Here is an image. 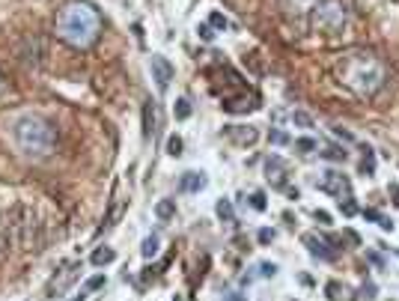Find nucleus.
Returning <instances> with one entry per match:
<instances>
[{"mask_svg": "<svg viewBox=\"0 0 399 301\" xmlns=\"http://www.w3.org/2000/svg\"><path fill=\"white\" fill-rule=\"evenodd\" d=\"M337 78H340V84L349 87L354 96L370 99V96H376V93L384 87L387 72H384V63H381L376 54H370V51H352V54H346V57L340 60Z\"/></svg>", "mask_w": 399, "mask_h": 301, "instance_id": "obj_1", "label": "nucleus"}, {"mask_svg": "<svg viewBox=\"0 0 399 301\" xmlns=\"http://www.w3.org/2000/svg\"><path fill=\"white\" fill-rule=\"evenodd\" d=\"M101 33V15L93 3L75 0L66 3L57 15V36L71 48H90Z\"/></svg>", "mask_w": 399, "mask_h": 301, "instance_id": "obj_2", "label": "nucleus"}, {"mask_svg": "<svg viewBox=\"0 0 399 301\" xmlns=\"http://www.w3.org/2000/svg\"><path fill=\"white\" fill-rule=\"evenodd\" d=\"M12 143L18 146V152L33 158V161H42L54 152L57 146V131L48 120L36 117V114H21L12 120Z\"/></svg>", "mask_w": 399, "mask_h": 301, "instance_id": "obj_3", "label": "nucleus"}, {"mask_svg": "<svg viewBox=\"0 0 399 301\" xmlns=\"http://www.w3.org/2000/svg\"><path fill=\"white\" fill-rule=\"evenodd\" d=\"M346 21H349V9L343 0H319V6L310 15V24L319 33H340Z\"/></svg>", "mask_w": 399, "mask_h": 301, "instance_id": "obj_4", "label": "nucleus"}, {"mask_svg": "<svg viewBox=\"0 0 399 301\" xmlns=\"http://www.w3.org/2000/svg\"><path fill=\"white\" fill-rule=\"evenodd\" d=\"M316 188H319V191H325V194H334L337 200L352 197V182H349L343 173H337V170H325V173L316 179Z\"/></svg>", "mask_w": 399, "mask_h": 301, "instance_id": "obj_5", "label": "nucleus"}, {"mask_svg": "<svg viewBox=\"0 0 399 301\" xmlns=\"http://www.w3.org/2000/svg\"><path fill=\"white\" fill-rule=\"evenodd\" d=\"M149 72H152V81H155V87H158L161 93L170 87L173 75H176L173 63H170L167 57H161V54H152V57H149Z\"/></svg>", "mask_w": 399, "mask_h": 301, "instance_id": "obj_6", "label": "nucleus"}, {"mask_svg": "<svg viewBox=\"0 0 399 301\" xmlns=\"http://www.w3.org/2000/svg\"><path fill=\"white\" fill-rule=\"evenodd\" d=\"M286 173H289V164L280 158V155H268L265 158V176L274 188H283L286 185Z\"/></svg>", "mask_w": 399, "mask_h": 301, "instance_id": "obj_7", "label": "nucleus"}, {"mask_svg": "<svg viewBox=\"0 0 399 301\" xmlns=\"http://www.w3.org/2000/svg\"><path fill=\"white\" fill-rule=\"evenodd\" d=\"M304 248L313 253V256H322V259H334L337 256V251H331V242L328 239H322V236H316V233H304Z\"/></svg>", "mask_w": 399, "mask_h": 301, "instance_id": "obj_8", "label": "nucleus"}, {"mask_svg": "<svg viewBox=\"0 0 399 301\" xmlns=\"http://www.w3.org/2000/svg\"><path fill=\"white\" fill-rule=\"evenodd\" d=\"M319 6V0H280V9L289 15V18H304V15H313V9Z\"/></svg>", "mask_w": 399, "mask_h": 301, "instance_id": "obj_9", "label": "nucleus"}, {"mask_svg": "<svg viewBox=\"0 0 399 301\" xmlns=\"http://www.w3.org/2000/svg\"><path fill=\"white\" fill-rule=\"evenodd\" d=\"M227 134L238 143V146H253L259 137V131L253 128V125H227Z\"/></svg>", "mask_w": 399, "mask_h": 301, "instance_id": "obj_10", "label": "nucleus"}, {"mask_svg": "<svg viewBox=\"0 0 399 301\" xmlns=\"http://www.w3.org/2000/svg\"><path fill=\"white\" fill-rule=\"evenodd\" d=\"M78 272H81V262H71V266L66 269V275H60V277H54V280L48 283V289H45V292H48V295H54V292H63V289H66V286H69L71 280H75V277H78Z\"/></svg>", "mask_w": 399, "mask_h": 301, "instance_id": "obj_11", "label": "nucleus"}, {"mask_svg": "<svg viewBox=\"0 0 399 301\" xmlns=\"http://www.w3.org/2000/svg\"><path fill=\"white\" fill-rule=\"evenodd\" d=\"M257 107V99H247V96H241V99H227L224 101V110L227 114H247V110H253Z\"/></svg>", "mask_w": 399, "mask_h": 301, "instance_id": "obj_12", "label": "nucleus"}, {"mask_svg": "<svg viewBox=\"0 0 399 301\" xmlns=\"http://www.w3.org/2000/svg\"><path fill=\"white\" fill-rule=\"evenodd\" d=\"M179 188H182V191H203V188H206V176L203 173H185L182 176V182H179Z\"/></svg>", "mask_w": 399, "mask_h": 301, "instance_id": "obj_13", "label": "nucleus"}, {"mask_svg": "<svg viewBox=\"0 0 399 301\" xmlns=\"http://www.w3.org/2000/svg\"><path fill=\"white\" fill-rule=\"evenodd\" d=\"M155 215H158V221H170L176 215V200H161L155 206Z\"/></svg>", "mask_w": 399, "mask_h": 301, "instance_id": "obj_14", "label": "nucleus"}, {"mask_svg": "<svg viewBox=\"0 0 399 301\" xmlns=\"http://www.w3.org/2000/svg\"><path fill=\"white\" fill-rule=\"evenodd\" d=\"M117 259V253L111 251V248H98V251H93V262L95 266H107V262H114Z\"/></svg>", "mask_w": 399, "mask_h": 301, "instance_id": "obj_15", "label": "nucleus"}, {"mask_svg": "<svg viewBox=\"0 0 399 301\" xmlns=\"http://www.w3.org/2000/svg\"><path fill=\"white\" fill-rule=\"evenodd\" d=\"M140 253L146 256V259H152V256L158 253V236H155V233H152V236H146V239H143V248H140Z\"/></svg>", "mask_w": 399, "mask_h": 301, "instance_id": "obj_16", "label": "nucleus"}, {"mask_svg": "<svg viewBox=\"0 0 399 301\" xmlns=\"http://www.w3.org/2000/svg\"><path fill=\"white\" fill-rule=\"evenodd\" d=\"M328 295H331V301H352V298H349V289H346V286H340L337 280H331V283H328Z\"/></svg>", "mask_w": 399, "mask_h": 301, "instance_id": "obj_17", "label": "nucleus"}, {"mask_svg": "<svg viewBox=\"0 0 399 301\" xmlns=\"http://www.w3.org/2000/svg\"><path fill=\"white\" fill-rule=\"evenodd\" d=\"M364 218H367V221H376L381 230H390V227H393V224H390V221H387V218H384L378 209H364Z\"/></svg>", "mask_w": 399, "mask_h": 301, "instance_id": "obj_18", "label": "nucleus"}, {"mask_svg": "<svg viewBox=\"0 0 399 301\" xmlns=\"http://www.w3.org/2000/svg\"><path fill=\"white\" fill-rule=\"evenodd\" d=\"M313 149H316V140H313V137H298V140H295V152L310 155Z\"/></svg>", "mask_w": 399, "mask_h": 301, "instance_id": "obj_19", "label": "nucleus"}, {"mask_svg": "<svg viewBox=\"0 0 399 301\" xmlns=\"http://www.w3.org/2000/svg\"><path fill=\"white\" fill-rule=\"evenodd\" d=\"M167 155H173V158H179L182 155V137H167Z\"/></svg>", "mask_w": 399, "mask_h": 301, "instance_id": "obj_20", "label": "nucleus"}, {"mask_svg": "<svg viewBox=\"0 0 399 301\" xmlns=\"http://www.w3.org/2000/svg\"><path fill=\"white\" fill-rule=\"evenodd\" d=\"M328 161H346V149H340V146H325V152H322Z\"/></svg>", "mask_w": 399, "mask_h": 301, "instance_id": "obj_21", "label": "nucleus"}, {"mask_svg": "<svg viewBox=\"0 0 399 301\" xmlns=\"http://www.w3.org/2000/svg\"><path fill=\"white\" fill-rule=\"evenodd\" d=\"M191 117V101L188 99H179L176 101V120H188Z\"/></svg>", "mask_w": 399, "mask_h": 301, "instance_id": "obj_22", "label": "nucleus"}, {"mask_svg": "<svg viewBox=\"0 0 399 301\" xmlns=\"http://www.w3.org/2000/svg\"><path fill=\"white\" fill-rule=\"evenodd\" d=\"M217 218H221V221H233V218H235L230 200H221V203H217Z\"/></svg>", "mask_w": 399, "mask_h": 301, "instance_id": "obj_23", "label": "nucleus"}, {"mask_svg": "<svg viewBox=\"0 0 399 301\" xmlns=\"http://www.w3.org/2000/svg\"><path fill=\"white\" fill-rule=\"evenodd\" d=\"M101 286H104V275H93V277L84 283V289H87V292H95V289H101Z\"/></svg>", "mask_w": 399, "mask_h": 301, "instance_id": "obj_24", "label": "nucleus"}, {"mask_svg": "<svg viewBox=\"0 0 399 301\" xmlns=\"http://www.w3.org/2000/svg\"><path fill=\"white\" fill-rule=\"evenodd\" d=\"M292 123H295V125H304V128H310V125H313V120L304 114V110H295V114H292Z\"/></svg>", "mask_w": 399, "mask_h": 301, "instance_id": "obj_25", "label": "nucleus"}, {"mask_svg": "<svg viewBox=\"0 0 399 301\" xmlns=\"http://www.w3.org/2000/svg\"><path fill=\"white\" fill-rule=\"evenodd\" d=\"M209 27H214V30H224V27H227V18H224L221 12H211V18H209Z\"/></svg>", "mask_w": 399, "mask_h": 301, "instance_id": "obj_26", "label": "nucleus"}, {"mask_svg": "<svg viewBox=\"0 0 399 301\" xmlns=\"http://www.w3.org/2000/svg\"><path fill=\"white\" fill-rule=\"evenodd\" d=\"M250 206L257 209V212H262V209H265V194H262V191H257V194H250Z\"/></svg>", "mask_w": 399, "mask_h": 301, "instance_id": "obj_27", "label": "nucleus"}, {"mask_svg": "<svg viewBox=\"0 0 399 301\" xmlns=\"http://www.w3.org/2000/svg\"><path fill=\"white\" fill-rule=\"evenodd\" d=\"M360 170H364V173H373V170H376V158H373V152H370V149H367L364 161H360Z\"/></svg>", "mask_w": 399, "mask_h": 301, "instance_id": "obj_28", "label": "nucleus"}, {"mask_svg": "<svg viewBox=\"0 0 399 301\" xmlns=\"http://www.w3.org/2000/svg\"><path fill=\"white\" fill-rule=\"evenodd\" d=\"M340 209H343V215H354V212H357V203H354L352 197H346V200H340Z\"/></svg>", "mask_w": 399, "mask_h": 301, "instance_id": "obj_29", "label": "nucleus"}, {"mask_svg": "<svg viewBox=\"0 0 399 301\" xmlns=\"http://www.w3.org/2000/svg\"><path fill=\"white\" fill-rule=\"evenodd\" d=\"M274 272H277V266H274V262H262V266H259V275H262V277H271Z\"/></svg>", "mask_w": 399, "mask_h": 301, "instance_id": "obj_30", "label": "nucleus"}, {"mask_svg": "<svg viewBox=\"0 0 399 301\" xmlns=\"http://www.w3.org/2000/svg\"><path fill=\"white\" fill-rule=\"evenodd\" d=\"M259 242H262V245H271V242H274V230H259Z\"/></svg>", "mask_w": 399, "mask_h": 301, "instance_id": "obj_31", "label": "nucleus"}, {"mask_svg": "<svg viewBox=\"0 0 399 301\" xmlns=\"http://www.w3.org/2000/svg\"><path fill=\"white\" fill-rule=\"evenodd\" d=\"M197 33L203 36V39H206V42H211V39H214V33H211V27H209V24H203V27H200Z\"/></svg>", "mask_w": 399, "mask_h": 301, "instance_id": "obj_32", "label": "nucleus"}, {"mask_svg": "<svg viewBox=\"0 0 399 301\" xmlns=\"http://www.w3.org/2000/svg\"><path fill=\"white\" fill-rule=\"evenodd\" d=\"M271 143H289V137L283 131H271Z\"/></svg>", "mask_w": 399, "mask_h": 301, "instance_id": "obj_33", "label": "nucleus"}, {"mask_svg": "<svg viewBox=\"0 0 399 301\" xmlns=\"http://www.w3.org/2000/svg\"><path fill=\"white\" fill-rule=\"evenodd\" d=\"M334 134H337V137H343V140H354V137H352V134H349V131H343V128H340V125H337V128H334Z\"/></svg>", "mask_w": 399, "mask_h": 301, "instance_id": "obj_34", "label": "nucleus"}, {"mask_svg": "<svg viewBox=\"0 0 399 301\" xmlns=\"http://www.w3.org/2000/svg\"><path fill=\"white\" fill-rule=\"evenodd\" d=\"M316 221H322V224H328V221H331V215H328V212H316Z\"/></svg>", "mask_w": 399, "mask_h": 301, "instance_id": "obj_35", "label": "nucleus"}, {"mask_svg": "<svg viewBox=\"0 0 399 301\" xmlns=\"http://www.w3.org/2000/svg\"><path fill=\"white\" fill-rule=\"evenodd\" d=\"M390 197H393V203L399 206V185H393V188H390Z\"/></svg>", "mask_w": 399, "mask_h": 301, "instance_id": "obj_36", "label": "nucleus"}, {"mask_svg": "<svg viewBox=\"0 0 399 301\" xmlns=\"http://www.w3.org/2000/svg\"><path fill=\"white\" fill-rule=\"evenodd\" d=\"M87 295H90V292H87V289H81V292H78L75 298H71V301H87Z\"/></svg>", "mask_w": 399, "mask_h": 301, "instance_id": "obj_37", "label": "nucleus"}, {"mask_svg": "<svg viewBox=\"0 0 399 301\" xmlns=\"http://www.w3.org/2000/svg\"><path fill=\"white\" fill-rule=\"evenodd\" d=\"M224 301H247V298H244V295H227Z\"/></svg>", "mask_w": 399, "mask_h": 301, "instance_id": "obj_38", "label": "nucleus"}, {"mask_svg": "<svg viewBox=\"0 0 399 301\" xmlns=\"http://www.w3.org/2000/svg\"><path fill=\"white\" fill-rule=\"evenodd\" d=\"M0 90H3V78H0Z\"/></svg>", "mask_w": 399, "mask_h": 301, "instance_id": "obj_39", "label": "nucleus"}]
</instances>
